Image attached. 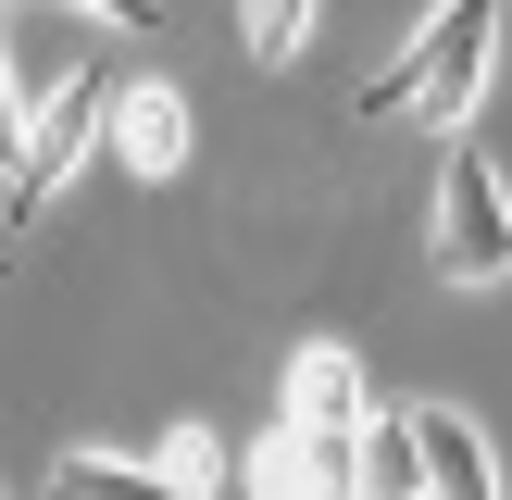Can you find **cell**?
I'll list each match as a JSON object with an SVG mask.
<instances>
[{"label":"cell","instance_id":"obj_2","mask_svg":"<svg viewBox=\"0 0 512 500\" xmlns=\"http://www.w3.org/2000/svg\"><path fill=\"white\" fill-rule=\"evenodd\" d=\"M100 125H113V75H100V63H75V75H63V100H38V125H25V175L0 188V238H25V225L50 213V188L88 163V138H100Z\"/></svg>","mask_w":512,"mask_h":500},{"label":"cell","instance_id":"obj_12","mask_svg":"<svg viewBox=\"0 0 512 500\" xmlns=\"http://www.w3.org/2000/svg\"><path fill=\"white\" fill-rule=\"evenodd\" d=\"M25 125H38V88L13 75V25H0V188L25 175Z\"/></svg>","mask_w":512,"mask_h":500},{"label":"cell","instance_id":"obj_11","mask_svg":"<svg viewBox=\"0 0 512 500\" xmlns=\"http://www.w3.org/2000/svg\"><path fill=\"white\" fill-rule=\"evenodd\" d=\"M150 475H163L175 500H200V488H225L238 463H225V438H200V425H175V438H163V463H150Z\"/></svg>","mask_w":512,"mask_h":500},{"label":"cell","instance_id":"obj_3","mask_svg":"<svg viewBox=\"0 0 512 500\" xmlns=\"http://www.w3.org/2000/svg\"><path fill=\"white\" fill-rule=\"evenodd\" d=\"M438 275L450 288H500L512 275V175L488 150H450V175H438Z\"/></svg>","mask_w":512,"mask_h":500},{"label":"cell","instance_id":"obj_8","mask_svg":"<svg viewBox=\"0 0 512 500\" xmlns=\"http://www.w3.org/2000/svg\"><path fill=\"white\" fill-rule=\"evenodd\" d=\"M350 500H425L413 413H363V438H350Z\"/></svg>","mask_w":512,"mask_h":500},{"label":"cell","instance_id":"obj_9","mask_svg":"<svg viewBox=\"0 0 512 500\" xmlns=\"http://www.w3.org/2000/svg\"><path fill=\"white\" fill-rule=\"evenodd\" d=\"M38 500H175L150 463H113V450H63V463L38 475Z\"/></svg>","mask_w":512,"mask_h":500},{"label":"cell","instance_id":"obj_4","mask_svg":"<svg viewBox=\"0 0 512 500\" xmlns=\"http://www.w3.org/2000/svg\"><path fill=\"white\" fill-rule=\"evenodd\" d=\"M288 438H325V450H350L363 438V350H338V338H313V350H288Z\"/></svg>","mask_w":512,"mask_h":500},{"label":"cell","instance_id":"obj_1","mask_svg":"<svg viewBox=\"0 0 512 500\" xmlns=\"http://www.w3.org/2000/svg\"><path fill=\"white\" fill-rule=\"evenodd\" d=\"M488 63H500V0H450V13H425L413 50L363 88V125H400V113L413 125H463L475 88H488Z\"/></svg>","mask_w":512,"mask_h":500},{"label":"cell","instance_id":"obj_5","mask_svg":"<svg viewBox=\"0 0 512 500\" xmlns=\"http://www.w3.org/2000/svg\"><path fill=\"white\" fill-rule=\"evenodd\" d=\"M100 138H113L125 175H150V188H163V175L188 163V100H175L163 75H138V88H113V125H100Z\"/></svg>","mask_w":512,"mask_h":500},{"label":"cell","instance_id":"obj_10","mask_svg":"<svg viewBox=\"0 0 512 500\" xmlns=\"http://www.w3.org/2000/svg\"><path fill=\"white\" fill-rule=\"evenodd\" d=\"M238 38H250V63H300V50H313V0H250V13H238Z\"/></svg>","mask_w":512,"mask_h":500},{"label":"cell","instance_id":"obj_7","mask_svg":"<svg viewBox=\"0 0 512 500\" xmlns=\"http://www.w3.org/2000/svg\"><path fill=\"white\" fill-rule=\"evenodd\" d=\"M250 500H350V450H325V438H288V425H275L263 450H250Z\"/></svg>","mask_w":512,"mask_h":500},{"label":"cell","instance_id":"obj_6","mask_svg":"<svg viewBox=\"0 0 512 500\" xmlns=\"http://www.w3.org/2000/svg\"><path fill=\"white\" fill-rule=\"evenodd\" d=\"M413 463H425V500H500V463H488V438H475L450 400H425L413 413Z\"/></svg>","mask_w":512,"mask_h":500}]
</instances>
